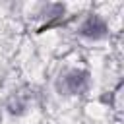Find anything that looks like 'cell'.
<instances>
[{
	"mask_svg": "<svg viewBox=\"0 0 124 124\" xmlns=\"http://www.w3.org/2000/svg\"><path fill=\"white\" fill-rule=\"evenodd\" d=\"M87 85H89V74L83 72V70L68 72L58 83L60 91H64L66 95H79V93H83L87 89Z\"/></svg>",
	"mask_w": 124,
	"mask_h": 124,
	"instance_id": "6da1fadb",
	"label": "cell"
},
{
	"mask_svg": "<svg viewBox=\"0 0 124 124\" xmlns=\"http://www.w3.org/2000/svg\"><path fill=\"white\" fill-rule=\"evenodd\" d=\"M81 35L89 37V39H101L107 35V23L99 17V16H89L85 19V23L81 25Z\"/></svg>",
	"mask_w": 124,
	"mask_h": 124,
	"instance_id": "7a4b0ae2",
	"label": "cell"
}]
</instances>
